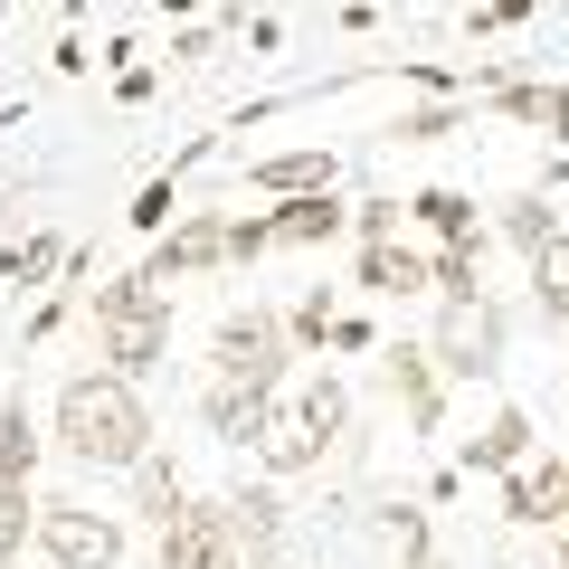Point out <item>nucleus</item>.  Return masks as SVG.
<instances>
[{"label": "nucleus", "mask_w": 569, "mask_h": 569, "mask_svg": "<svg viewBox=\"0 0 569 569\" xmlns=\"http://www.w3.org/2000/svg\"><path fill=\"white\" fill-rule=\"evenodd\" d=\"M162 427H152V408H142L133 380H114V370H77V380L58 389V408H48V447L67 456L77 475H133Z\"/></svg>", "instance_id": "1"}, {"label": "nucleus", "mask_w": 569, "mask_h": 569, "mask_svg": "<svg viewBox=\"0 0 569 569\" xmlns=\"http://www.w3.org/2000/svg\"><path fill=\"white\" fill-rule=\"evenodd\" d=\"M209 380L284 399V380H295V332H284V313L276 305H228L219 332H209Z\"/></svg>", "instance_id": "2"}, {"label": "nucleus", "mask_w": 569, "mask_h": 569, "mask_svg": "<svg viewBox=\"0 0 569 569\" xmlns=\"http://www.w3.org/2000/svg\"><path fill=\"white\" fill-rule=\"evenodd\" d=\"M427 351H437V370H447V380H503V361H512V313H503V295L437 305Z\"/></svg>", "instance_id": "3"}, {"label": "nucleus", "mask_w": 569, "mask_h": 569, "mask_svg": "<svg viewBox=\"0 0 569 569\" xmlns=\"http://www.w3.org/2000/svg\"><path fill=\"white\" fill-rule=\"evenodd\" d=\"M39 550H48L58 569H123L133 522H123V512L77 503V493H39Z\"/></svg>", "instance_id": "4"}, {"label": "nucleus", "mask_w": 569, "mask_h": 569, "mask_svg": "<svg viewBox=\"0 0 569 569\" xmlns=\"http://www.w3.org/2000/svg\"><path fill=\"white\" fill-rule=\"evenodd\" d=\"M475 104H493V114L569 142V77H512V67H485V77H475Z\"/></svg>", "instance_id": "5"}, {"label": "nucleus", "mask_w": 569, "mask_h": 569, "mask_svg": "<svg viewBox=\"0 0 569 569\" xmlns=\"http://www.w3.org/2000/svg\"><path fill=\"white\" fill-rule=\"evenodd\" d=\"M219 266H228V209H190L171 238H152L142 276L152 284H190V276H219Z\"/></svg>", "instance_id": "6"}, {"label": "nucleus", "mask_w": 569, "mask_h": 569, "mask_svg": "<svg viewBox=\"0 0 569 569\" xmlns=\"http://www.w3.org/2000/svg\"><path fill=\"white\" fill-rule=\"evenodd\" d=\"M380 380H389V399L408 408L418 437L447 427V370H437V351H427V342H380Z\"/></svg>", "instance_id": "7"}, {"label": "nucleus", "mask_w": 569, "mask_h": 569, "mask_svg": "<svg viewBox=\"0 0 569 569\" xmlns=\"http://www.w3.org/2000/svg\"><path fill=\"white\" fill-rule=\"evenodd\" d=\"M503 522L560 541V531H569V456H531L522 475H503Z\"/></svg>", "instance_id": "8"}, {"label": "nucleus", "mask_w": 569, "mask_h": 569, "mask_svg": "<svg viewBox=\"0 0 569 569\" xmlns=\"http://www.w3.org/2000/svg\"><path fill=\"white\" fill-rule=\"evenodd\" d=\"M152 569H247L238 541H228V503H190L181 522L152 541Z\"/></svg>", "instance_id": "9"}, {"label": "nucleus", "mask_w": 569, "mask_h": 569, "mask_svg": "<svg viewBox=\"0 0 569 569\" xmlns=\"http://www.w3.org/2000/svg\"><path fill=\"white\" fill-rule=\"evenodd\" d=\"M342 181V152H323V142H295V152H266V162H247V190L257 200H323V190Z\"/></svg>", "instance_id": "10"}, {"label": "nucleus", "mask_w": 569, "mask_h": 569, "mask_svg": "<svg viewBox=\"0 0 569 569\" xmlns=\"http://www.w3.org/2000/svg\"><path fill=\"white\" fill-rule=\"evenodd\" d=\"M284 493L276 485H238L228 493V541H238V560L247 569H284Z\"/></svg>", "instance_id": "11"}, {"label": "nucleus", "mask_w": 569, "mask_h": 569, "mask_svg": "<svg viewBox=\"0 0 569 569\" xmlns=\"http://www.w3.org/2000/svg\"><path fill=\"white\" fill-rule=\"evenodd\" d=\"M96 361L114 370V380H152V370L171 361V305H152V313H133V323H104L96 332Z\"/></svg>", "instance_id": "12"}, {"label": "nucleus", "mask_w": 569, "mask_h": 569, "mask_svg": "<svg viewBox=\"0 0 569 569\" xmlns=\"http://www.w3.org/2000/svg\"><path fill=\"white\" fill-rule=\"evenodd\" d=\"M531 456H541V427H531V408H493L466 447H456V466H466V475H522Z\"/></svg>", "instance_id": "13"}, {"label": "nucleus", "mask_w": 569, "mask_h": 569, "mask_svg": "<svg viewBox=\"0 0 569 569\" xmlns=\"http://www.w3.org/2000/svg\"><path fill=\"white\" fill-rule=\"evenodd\" d=\"M361 295H380V305H408V295H437V247H408V238H389V247H361Z\"/></svg>", "instance_id": "14"}, {"label": "nucleus", "mask_w": 569, "mask_h": 569, "mask_svg": "<svg viewBox=\"0 0 569 569\" xmlns=\"http://www.w3.org/2000/svg\"><path fill=\"white\" fill-rule=\"evenodd\" d=\"M276 408H284V399H257V389H228V380H209V389H200V427L219 437V447H247V456L266 447Z\"/></svg>", "instance_id": "15"}, {"label": "nucleus", "mask_w": 569, "mask_h": 569, "mask_svg": "<svg viewBox=\"0 0 569 569\" xmlns=\"http://www.w3.org/2000/svg\"><path fill=\"white\" fill-rule=\"evenodd\" d=\"M123 485H133V522H152V531H171L190 503H200V493H190V475L171 466V456H142V466L123 475Z\"/></svg>", "instance_id": "16"}, {"label": "nucleus", "mask_w": 569, "mask_h": 569, "mask_svg": "<svg viewBox=\"0 0 569 569\" xmlns=\"http://www.w3.org/2000/svg\"><path fill=\"white\" fill-rule=\"evenodd\" d=\"M408 219H418L437 247H485V219H475V200H466V190H447V181L408 190Z\"/></svg>", "instance_id": "17"}, {"label": "nucleus", "mask_w": 569, "mask_h": 569, "mask_svg": "<svg viewBox=\"0 0 569 569\" xmlns=\"http://www.w3.org/2000/svg\"><path fill=\"white\" fill-rule=\"evenodd\" d=\"M493 238L522 247V266H531L550 238H560V209H550V190H503V200H493Z\"/></svg>", "instance_id": "18"}, {"label": "nucleus", "mask_w": 569, "mask_h": 569, "mask_svg": "<svg viewBox=\"0 0 569 569\" xmlns=\"http://www.w3.org/2000/svg\"><path fill=\"white\" fill-rule=\"evenodd\" d=\"M276 219V247H332V238H351V200L342 190H323V200H284V209H266Z\"/></svg>", "instance_id": "19"}, {"label": "nucleus", "mask_w": 569, "mask_h": 569, "mask_svg": "<svg viewBox=\"0 0 569 569\" xmlns=\"http://www.w3.org/2000/svg\"><path fill=\"white\" fill-rule=\"evenodd\" d=\"M67 266H77V247H67L58 228H39V238H20V247H0V276L20 284V295H48Z\"/></svg>", "instance_id": "20"}, {"label": "nucleus", "mask_w": 569, "mask_h": 569, "mask_svg": "<svg viewBox=\"0 0 569 569\" xmlns=\"http://www.w3.org/2000/svg\"><path fill=\"white\" fill-rule=\"evenodd\" d=\"M323 456H332V447L313 437L305 418H295V399H284V408H276V427H266V447H257V466H266V475H313Z\"/></svg>", "instance_id": "21"}, {"label": "nucleus", "mask_w": 569, "mask_h": 569, "mask_svg": "<svg viewBox=\"0 0 569 569\" xmlns=\"http://www.w3.org/2000/svg\"><path fill=\"white\" fill-rule=\"evenodd\" d=\"M295 418H305L323 447H342L351 437V389L332 380V370H305V380H295Z\"/></svg>", "instance_id": "22"}, {"label": "nucleus", "mask_w": 569, "mask_h": 569, "mask_svg": "<svg viewBox=\"0 0 569 569\" xmlns=\"http://www.w3.org/2000/svg\"><path fill=\"white\" fill-rule=\"evenodd\" d=\"M39 456H48V437H39V408L20 399V389H0V475H39Z\"/></svg>", "instance_id": "23"}, {"label": "nucleus", "mask_w": 569, "mask_h": 569, "mask_svg": "<svg viewBox=\"0 0 569 569\" xmlns=\"http://www.w3.org/2000/svg\"><path fill=\"white\" fill-rule=\"evenodd\" d=\"M152 305H171V295L142 276V266H123V276L86 284V313H96V332H104V323H133V313H152Z\"/></svg>", "instance_id": "24"}, {"label": "nucleus", "mask_w": 569, "mask_h": 569, "mask_svg": "<svg viewBox=\"0 0 569 569\" xmlns=\"http://www.w3.org/2000/svg\"><path fill=\"white\" fill-rule=\"evenodd\" d=\"M531 313H541L550 332H569V228L531 257Z\"/></svg>", "instance_id": "25"}, {"label": "nucleus", "mask_w": 569, "mask_h": 569, "mask_svg": "<svg viewBox=\"0 0 569 569\" xmlns=\"http://www.w3.org/2000/svg\"><path fill=\"white\" fill-rule=\"evenodd\" d=\"M29 541H39V485L0 475V560H29Z\"/></svg>", "instance_id": "26"}, {"label": "nucleus", "mask_w": 569, "mask_h": 569, "mask_svg": "<svg viewBox=\"0 0 569 569\" xmlns=\"http://www.w3.org/2000/svg\"><path fill=\"white\" fill-rule=\"evenodd\" d=\"M466 123H475V104H466V96H437V104H408L389 133H399V142H447V133H466Z\"/></svg>", "instance_id": "27"}, {"label": "nucleus", "mask_w": 569, "mask_h": 569, "mask_svg": "<svg viewBox=\"0 0 569 569\" xmlns=\"http://www.w3.org/2000/svg\"><path fill=\"white\" fill-rule=\"evenodd\" d=\"M485 284V247H437V305H475Z\"/></svg>", "instance_id": "28"}, {"label": "nucleus", "mask_w": 569, "mask_h": 569, "mask_svg": "<svg viewBox=\"0 0 569 569\" xmlns=\"http://www.w3.org/2000/svg\"><path fill=\"white\" fill-rule=\"evenodd\" d=\"M332 323H342V305H332V284H313V295H295V305H284V332H295V351L332 342Z\"/></svg>", "instance_id": "29"}, {"label": "nucleus", "mask_w": 569, "mask_h": 569, "mask_svg": "<svg viewBox=\"0 0 569 569\" xmlns=\"http://www.w3.org/2000/svg\"><path fill=\"white\" fill-rule=\"evenodd\" d=\"M123 219H133V228H142V238H171V228H181V219H190V209H181V181H142V200H133V209H123Z\"/></svg>", "instance_id": "30"}, {"label": "nucleus", "mask_w": 569, "mask_h": 569, "mask_svg": "<svg viewBox=\"0 0 569 569\" xmlns=\"http://www.w3.org/2000/svg\"><path fill=\"white\" fill-rule=\"evenodd\" d=\"M399 219H408V200H351V238H361V247H389Z\"/></svg>", "instance_id": "31"}, {"label": "nucleus", "mask_w": 569, "mask_h": 569, "mask_svg": "<svg viewBox=\"0 0 569 569\" xmlns=\"http://www.w3.org/2000/svg\"><path fill=\"white\" fill-rule=\"evenodd\" d=\"M257 257H276V219H228V266H257Z\"/></svg>", "instance_id": "32"}, {"label": "nucleus", "mask_w": 569, "mask_h": 569, "mask_svg": "<svg viewBox=\"0 0 569 569\" xmlns=\"http://www.w3.org/2000/svg\"><path fill=\"white\" fill-rule=\"evenodd\" d=\"M219 29H238V20H228V10H219V20H181V29H171V58H181V67H200L209 48H219Z\"/></svg>", "instance_id": "33"}, {"label": "nucleus", "mask_w": 569, "mask_h": 569, "mask_svg": "<svg viewBox=\"0 0 569 569\" xmlns=\"http://www.w3.org/2000/svg\"><path fill=\"white\" fill-rule=\"evenodd\" d=\"M323 351H380V323H370V313H342V323H332V342Z\"/></svg>", "instance_id": "34"}, {"label": "nucleus", "mask_w": 569, "mask_h": 569, "mask_svg": "<svg viewBox=\"0 0 569 569\" xmlns=\"http://www.w3.org/2000/svg\"><path fill=\"white\" fill-rule=\"evenodd\" d=\"M399 569H456V560H447L437 541H408V550H399Z\"/></svg>", "instance_id": "35"}, {"label": "nucleus", "mask_w": 569, "mask_h": 569, "mask_svg": "<svg viewBox=\"0 0 569 569\" xmlns=\"http://www.w3.org/2000/svg\"><path fill=\"white\" fill-rule=\"evenodd\" d=\"M560 560H569V531H560Z\"/></svg>", "instance_id": "36"}, {"label": "nucleus", "mask_w": 569, "mask_h": 569, "mask_svg": "<svg viewBox=\"0 0 569 569\" xmlns=\"http://www.w3.org/2000/svg\"><path fill=\"white\" fill-rule=\"evenodd\" d=\"M0 569H29V560H0Z\"/></svg>", "instance_id": "37"}, {"label": "nucleus", "mask_w": 569, "mask_h": 569, "mask_svg": "<svg viewBox=\"0 0 569 569\" xmlns=\"http://www.w3.org/2000/svg\"><path fill=\"white\" fill-rule=\"evenodd\" d=\"M284 569H295V560H284Z\"/></svg>", "instance_id": "38"}, {"label": "nucleus", "mask_w": 569, "mask_h": 569, "mask_svg": "<svg viewBox=\"0 0 569 569\" xmlns=\"http://www.w3.org/2000/svg\"><path fill=\"white\" fill-rule=\"evenodd\" d=\"M560 569H569V560H560Z\"/></svg>", "instance_id": "39"}]
</instances>
